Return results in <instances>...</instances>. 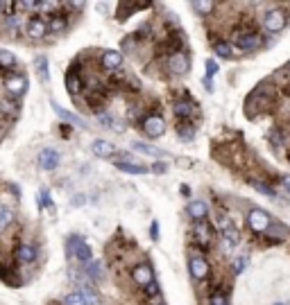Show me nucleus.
Segmentation results:
<instances>
[{"mask_svg":"<svg viewBox=\"0 0 290 305\" xmlns=\"http://www.w3.org/2000/svg\"><path fill=\"white\" fill-rule=\"evenodd\" d=\"M286 28V14L283 9H270V12L263 16V30L270 34H277Z\"/></svg>","mask_w":290,"mask_h":305,"instance_id":"1","label":"nucleus"},{"mask_svg":"<svg viewBox=\"0 0 290 305\" xmlns=\"http://www.w3.org/2000/svg\"><path fill=\"white\" fill-rule=\"evenodd\" d=\"M247 224H250V228L254 231V233H265V231L270 228V215H267L265 210L254 208L250 213V217H247Z\"/></svg>","mask_w":290,"mask_h":305,"instance_id":"2","label":"nucleus"},{"mask_svg":"<svg viewBox=\"0 0 290 305\" xmlns=\"http://www.w3.org/2000/svg\"><path fill=\"white\" fill-rule=\"evenodd\" d=\"M168 68H170V72H175V75H186L188 70H191V59H188L186 52H172L170 59H168Z\"/></svg>","mask_w":290,"mask_h":305,"instance_id":"3","label":"nucleus"},{"mask_svg":"<svg viewBox=\"0 0 290 305\" xmlns=\"http://www.w3.org/2000/svg\"><path fill=\"white\" fill-rule=\"evenodd\" d=\"M23 30H25V34H28L30 39H43V36L48 34V23H46L43 18L34 16V18H30V20H25Z\"/></svg>","mask_w":290,"mask_h":305,"instance_id":"4","label":"nucleus"},{"mask_svg":"<svg viewBox=\"0 0 290 305\" xmlns=\"http://www.w3.org/2000/svg\"><path fill=\"white\" fill-rule=\"evenodd\" d=\"M131 278H134V283L139 287H147L154 281V271H152V267L147 265V262H141V265H136L134 269H131Z\"/></svg>","mask_w":290,"mask_h":305,"instance_id":"5","label":"nucleus"},{"mask_svg":"<svg viewBox=\"0 0 290 305\" xmlns=\"http://www.w3.org/2000/svg\"><path fill=\"white\" fill-rule=\"evenodd\" d=\"M218 224H220V231H222V238H225L227 244H229V246H238L240 233H238V228L231 224V219L229 217H218Z\"/></svg>","mask_w":290,"mask_h":305,"instance_id":"6","label":"nucleus"},{"mask_svg":"<svg viewBox=\"0 0 290 305\" xmlns=\"http://www.w3.org/2000/svg\"><path fill=\"white\" fill-rule=\"evenodd\" d=\"M68 253H75V258L82 262V265H88V262H91V249H88L80 238L68 240Z\"/></svg>","mask_w":290,"mask_h":305,"instance_id":"7","label":"nucleus"},{"mask_svg":"<svg viewBox=\"0 0 290 305\" xmlns=\"http://www.w3.org/2000/svg\"><path fill=\"white\" fill-rule=\"evenodd\" d=\"M143 131L150 138H159V136L166 134V122H163V118H159V115H147L143 120Z\"/></svg>","mask_w":290,"mask_h":305,"instance_id":"8","label":"nucleus"},{"mask_svg":"<svg viewBox=\"0 0 290 305\" xmlns=\"http://www.w3.org/2000/svg\"><path fill=\"white\" fill-rule=\"evenodd\" d=\"M209 262L204 260V258H199V256H193V258H188V271H191V276L195 278V281H204V278L209 276Z\"/></svg>","mask_w":290,"mask_h":305,"instance_id":"9","label":"nucleus"},{"mask_svg":"<svg viewBox=\"0 0 290 305\" xmlns=\"http://www.w3.org/2000/svg\"><path fill=\"white\" fill-rule=\"evenodd\" d=\"M5 86H7V93L12 97H20L23 95L25 91H28V80H25V75H9L7 77V84H5Z\"/></svg>","mask_w":290,"mask_h":305,"instance_id":"10","label":"nucleus"},{"mask_svg":"<svg viewBox=\"0 0 290 305\" xmlns=\"http://www.w3.org/2000/svg\"><path fill=\"white\" fill-rule=\"evenodd\" d=\"M236 45L245 52L256 50L258 45H261V36L254 34V32H240V34H236Z\"/></svg>","mask_w":290,"mask_h":305,"instance_id":"11","label":"nucleus"},{"mask_svg":"<svg viewBox=\"0 0 290 305\" xmlns=\"http://www.w3.org/2000/svg\"><path fill=\"white\" fill-rule=\"evenodd\" d=\"M186 213L191 219H195V222H204V219L209 217V206L204 201H199V199H195V201L188 204Z\"/></svg>","mask_w":290,"mask_h":305,"instance_id":"12","label":"nucleus"},{"mask_svg":"<svg viewBox=\"0 0 290 305\" xmlns=\"http://www.w3.org/2000/svg\"><path fill=\"white\" fill-rule=\"evenodd\" d=\"M59 161H61L59 154H57L52 147H46V149L39 154V165L43 167V170H55V167L59 165Z\"/></svg>","mask_w":290,"mask_h":305,"instance_id":"13","label":"nucleus"},{"mask_svg":"<svg viewBox=\"0 0 290 305\" xmlns=\"http://www.w3.org/2000/svg\"><path fill=\"white\" fill-rule=\"evenodd\" d=\"M100 64H102L107 70H118L120 66H123V52L118 50H107L102 55V59H100Z\"/></svg>","mask_w":290,"mask_h":305,"instance_id":"14","label":"nucleus"},{"mask_svg":"<svg viewBox=\"0 0 290 305\" xmlns=\"http://www.w3.org/2000/svg\"><path fill=\"white\" fill-rule=\"evenodd\" d=\"M91 149L100 159H111V156H116V147H114V143H109V140H93Z\"/></svg>","mask_w":290,"mask_h":305,"instance_id":"15","label":"nucleus"},{"mask_svg":"<svg viewBox=\"0 0 290 305\" xmlns=\"http://www.w3.org/2000/svg\"><path fill=\"white\" fill-rule=\"evenodd\" d=\"M46 23H48V32L50 34H61V32H66V28H68L66 18L61 16V14H52L50 20H46Z\"/></svg>","mask_w":290,"mask_h":305,"instance_id":"16","label":"nucleus"},{"mask_svg":"<svg viewBox=\"0 0 290 305\" xmlns=\"http://www.w3.org/2000/svg\"><path fill=\"white\" fill-rule=\"evenodd\" d=\"M16 258H18V262H23V265H28V262H34L36 249H34L32 244H20L18 251H16Z\"/></svg>","mask_w":290,"mask_h":305,"instance_id":"17","label":"nucleus"},{"mask_svg":"<svg viewBox=\"0 0 290 305\" xmlns=\"http://www.w3.org/2000/svg\"><path fill=\"white\" fill-rule=\"evenodd\" d=\"M84 273H86L91 281H100V278H104V269H102V262L98 260H91L86 265V269H84Z\"/></svg>","mask_w":290,"mask_h":305,"instance_id":"18","label":"nucleus"},{"mask_svg":"<svg viewBox=\"0 0 290 305\" xmlns=\"http://www.w3.org/2000/svg\"><path fill=\"white\" fill-rule=\"evenodd\" d=\"M52 109H55V113L59 115L61 120H66V122L75 124V127H82V124H84V120H82V118H77V115H73V113H68V111H64V109H61V107H57L55 102H52Z\"/></svg>","mask_w":290,"mask_h":305,"instance_id":"19","label":"nucleus"},{"mask_svg":"<svg viewBox=\"0 0 290 305\" xmlns=\"http://www.w3.org/2000/svg\"><path fill=\"white\" fill-rule=\"evenodd\" d=\"M116 167L123 170V172H129V174H145V172H147L145 165H139V163H125V161L116 163Z\"/></svg>","mask_w":290,"mask_h":305,"instance_id":"20","label":"nucleus"},{"mask_svg":"<svg viewBox=\"0 0 290 305\" xmlns=\"http://www.w3.org/2000/svg\"><path fill=\"white\" fill-rule=\"evenodd\" d=\"M134 149L141 151V154H147V156H157V159H163V156H166V151L157 149V147H152V145H145V143H134Z\"/></svg>","mask_w":290,"mask_h":305,"instance_id":"21","label":"nucleus"},{"mask_svg":"<svg viewBox=\"0 0 290 305\" xmlns=\"http://www.w3.org/2000/svg\"><path fill=\"white\" fill-rule=\"evenodd\" d=\"M172 111H175L177 118H191V113L195 111V107L191 102H177L175 107H172Z\"/></svg>","mask_w":290,"mask_h":305,"instance_id":"22","label":"nucleus"},{"mask_svg":"<svg viewBox=\"0 0 290 305\" xmlns=\"http://www.w3.org/2000/svg\"><path fill=\"white\" fill-rule=\"evenodd\" d=\"M66 86H68V93H71V95H75V93L82 88V80L75 75V72H68V77H66Z\"/></svg>","mask_w":290,"mask_h":305,"instance_id":"23","label":"nucleus"},{"mask_svg":"<svg viewBox=\"0 0 290 305\" xmlns=\"http://www.w3.org/2000/svg\"><path fill=\"white\" fill-rule=\"evenodd\" d=\"M12 217H14V213L9 208H5L3 204H0V231H5L9 226V222H12Z\"/></svg>","mask_w":290,"mask_h":305,"instance_id":"24","label":"nucleus"},{"mask_svg":"<svg viewBox=\"0 0 290 305\" xmlns=\"http://www.w3.org/2000/svg\"><path fill=\"white\" fill-rule=\"evenodd\" d=\"M213 52L218 57H231V45L225 41H218V43H213Z\"/></svg>","mask_w":290,"mask_h":305,"instance_id":"25","label":"nucleus"},{"mask_svg":"<svg viewBox=\"0 0 290 305\" xmlns=\"http://www.w3.org/2000/svg\"><path fill=\"white\" fill-rule=\"evenodd\" d=\"M64 305H86V301H84V296L80 292H75V294H68V296H64Z\"/></svg>","mask_w":290,"mask_h":305,"instance_id":"26","label":"nucleus"},{"mask_svg":"<svg viewBox=\"0 0 290 305\" xmlns=\"http://www.w3.org/2000/svg\"><path fill=\"white\" fill-rule=\"evenodd\" d=\"M36 68H39L41 80H48V59H46V57H39V59H36Z\"/></svg>","mask_w":290,"mask_h":305,"instance_id":"27","label":"nucleus"},{"mask_svg":"<svg viewBox=\"0 0 290 305\" xmlns=\"http://www.w3.org/2000/svg\"><path fill=\"white\" fill-rule=\"evenodd\" d=\"M0 64H3L5 68H9V66H16V59H14V55H12V52H7V50H0Z\"/></svg>","mask_w":290,"mask_h":305,"instance_id":"28","label":"nucleus"},{"mask_svg":"<svg viewBox=\"0 0 290 305\" xmlns=\"http://www.w3.org/2000/svg\"><path fill=\"white\" fill-rule=\"evenodd\" d=\"M252 186L256 188L258 192H263V194H267V197H274V190L270 186H267V183H261V181H254V179H252Z\"/></svg>","mask_w":290,"mask_h":305,"instance_id":"29","label":"nucleus"},{"mask_svg":"<svg viewBox=\"0 0 290 305\" xmlns=\"http://www.w3.org/2000/svg\"><path fill=\"white\" fill-rule=\"evenodd\" d=\"M213 7H215L213 3H193V9L195 12H199V14H209Z\"/></svg>","mask_w":290,"mask_h":305,"instance_id":"30","label":"nucleus"},{"mask_svg":"<svg viewBox=\"0 0 290 305\" xmlns=\"http://www.w3.org/2000/svg\"><path fill=\"white\" fill-rule=\"evenodd\" d=\"M245 265H247V258H245V256L236 258V262H234V273H240L242 269H245Z\"/></svg>","mask_w":290,"mask_h":305,"instance_id":"31","label":"nucleus"},{"mask_svg":"<svg viewBox=\"0 0 290 305\" xmlns=\"http://www.w3.org/2000/svg\"><path fill=\"white\" fill-rule=\"evenodd\" d=\"M209 305H227V296H222V294H213Z\"/></svg>","mask_w":290,"mask_h":305,"instance_id":"32","label":"nucleus"},{"mask_svg":"<svg viewBox=\"0 0 290 305\" xmlns=\"http://www.w3.org/2000/svg\"><path fill=\"white\" fill-rule=\"evenodd\" d=\"M215 72H218V64H215V61H207V80L213 77Z\"/></svg>","mask_w":290,"mask_h":305,"instance_id":"33","label":"nucleus"},{"mask_svg":"<svg viewBox=\"0 0 290 305\" xmlns=\"http://www.w3.org/2000/svg\"><path fill=\"white\" fill-rule=\"evenodd\" d=\"M14 107H16V104H14V102H7V99H5V102H0V109H3L5 113H9Z\"/></svg>","mask_w":290,"mask_h":305,"instance_id":"34","label":"nucleus"},{"mask_svg":"<svg viewBox=\"0 0 290 305\" xmlns=\"http://www.w3.org/2000/svg\"><path fill=\"white\" fill-rule=\"evenodd\" d=\"M145 289H147V294H150V296H152V294H159V285H157L154 281H152V283H150V285H147Z\"/></svg>","mask_w":290,"mask_h":305,"instance_id":"35","label":"nucleus"},{"mask_svg":"<svg viewBox=\"0 0 290 305\" xmlns=\"http://www.w3.org/2000/svg\"><path fill=\"white\" fill-rule=\"evenodd\" d=\"M150 231H152V233H150V235H152V238H154V240H157V238H159V224H157V222H154V224H152V228H150Z\"/></svg>","mask_w":290,"mask_h":305,"instance_id":"36","label":"nucleus"},{"mask_svg":"<svg viewBox=\"0 0 290 305\" xmlns=\"http://www.w3.org/2000/svg\"><path fill=\"white\" fill-rule=\"evenodd\" d=\"M283 179V186H286V190L290 192V174H286V176H281Z\"/></svg>","mask_w":290,"mask_h":305,"instance_id":"37","label":"nucleus"},{"mask_svg":"<svg viewBox=\"0 0 290 305\" xmlns=\"http://www.w3.org/2000/svg\"><path fill=\"white\" fill-rule=\"evenodd\" d=\"M3 9H5V3H0V12H3Z\"/></svg>","mask_w":290,"mask_h":305,"instance_id":"38","label":"nucleus"},{"mask_svg":"<svg viewBox=\"0 0 290 305\" xmlns=\"http://www.w3.org/2000/svg\"><path fill=\"white\" fill-rule=\"evenodd\" d=\"M152 305H163V303H152Z\"/></svg>","mask_w":290,"mask_h":305,"instance_id":"39","label":"nucleus"},{"mask_svg":"<svg viewBox=\"0 0 290 305\" xmlns=\"http://www.w3.org/2000/svg\"><path fill=\"white\" fill-rule=\"evenodd\" d=\"M277 305H281V303H277Z\"/></svg>","mask_w":290,"mask_h":305,"instance_id":"40","label":"nucleus"}]
</instances>
